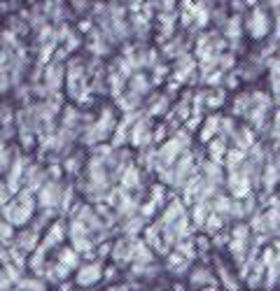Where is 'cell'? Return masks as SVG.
Here are the masks:
<instances>
[{"label":"cell","instance_id":"cell-1","mask_svg":"<svg viewBox=\"0 0 280 291\" xmlns=\"http://www.w3.org/2000/svg\"><path fill=\"white\" fill-rule=\"evenodd\" d=\"M103 279V266L101 263H94V261H86V263H79L77 273H75V282H77L79 289H91L98 282Z\"/></svg>","mask_w":280,"mask_h":291}]
</instances>
